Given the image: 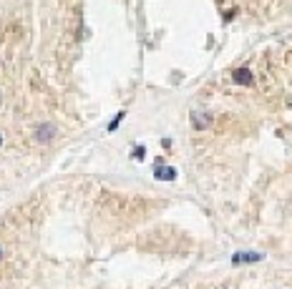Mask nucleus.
<instances>
[{
	"label": "nucleus",
	"mask_w": 292,
	"mask_h": 289,
	"mask_svg": "<svg viewBox=\"0 0 292 289\" xmlns=\"http://www.w3.org/2000/svg\"><path fill=\"white\" fill-rule=\"evenodd\" d=\"M232 81L239 83V86H252L255 76H252V71H249V68H237V71L232 73Z\"/></svg>",
	"instance_id": "1"
},
{
	"label": "nucleus",
	"mask_w": 292,
	"mask_h": 289,
	"mask_svg": "<svg viewBox=\"0 0 292 289\" xmlns=\"http://www.w3.org/2000/svg\"><path fill=\"white\" fill-rule=\"evenodd\" d=\"M53 136H56V126H53V123H46V126H40V128L35 131V139H38V141H43V144L51 141Z\"/></svg>",
	"instance_id": "2"
},
{
	"label": "nucleus",
	"mask_w": 292,
	"mask_h": 289,
	"mask_svg": "<svg viewBox=\"0 0 292 289\" xmlns=\"http://www.w3.org/2000/svg\"><path fill=\"white\" fill-rule=\"evenodd\" d=\"M262 259H264V254H257V252H239V254L232 257L234 264H242V261H262Z\"/></svg>",
	"instance_id": "3"
},
{
	"label": "nucleus",
	"mask_w": 292,
	"mask_h": 289,
	"mask_svg": "<svg viewBox=\"0 0 292 289\" xmlns=\"http://www.w3.org/2000/svg\"><path fill=\"white\" fill-rule=\"evenodd\" d=\"M156 179H159V181H174V179H176V169H172V166H159V169H156Z\"/></svg>",
	"instance_id": "4"
},
{
	"label": "nucleus",
	"mask_w": 292,
	"mask_h": 289,
	"mask_svg": "<svg viewBox=\"0 0 292 289\" xmlns=\"http://www.w3.org/2000/svg\"><path fill=\"white\" fill-rule=\"evenodd\" d=\"M192 118H194V126H197V128H204L206 123H209V118H202V116H199V111H194Z\"/></svg>",
	"instance_id": "5"
},
{
	"label": "nucleus",
	"mask_w": 292,
	"mask_h": 289,
	"mask_svg": "<svg viewBox=\"0 0 292 289\" xmlns=\"http://www.w3.org/2000/svg\"><path fill=\"white\" fill-rule=\"evenodd\" d=\"M121 121H123V111H118V114H116V118H114V121H111V123H109V131H116V128H118V123H121Z\"/></svg>",
	"instance_id": "6"
},
{
	"label": "nucleus",
	"mask_w": 292,
	"mask_h": 289,
	"mask_svg": "<svg viewBox=\"0 0 292 289\" xmlns=\"http://www.w3.org/2000/svg\"><path fill=\"white\" fill-rule=\"evenodd\" d=\"M0 259H3V247H0Z\"/></svg>",
	"instance_id": "7"
},
{
	"label": "nucleus",
	"mask_w": 292,
	"mask_h": 289,
	"mask_svg": "<svg viewBox=\"0 0 292 289\" xmlns=\"http://www.w3.org/2000/svg\"><path fill=\"white\" fill-rule=\"evenodd\" d=\"M0 144H3V136H0Z\"/></svg>",
	"instance_id": "8"
}]
</instances>
